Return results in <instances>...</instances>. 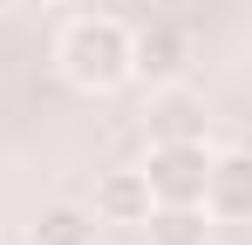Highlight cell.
Here are the masks:
<instances>
[{"label": "cell", "instance_id": "cell-5", "mask_svg": "<svg viewBox=\"0 0 252 245\" xmlns=\"http://www.w3.org/2000/svg\"><path fill=\"white\" fill-rule=\"evenodd\" d=\"M129 68L136 75H177L184 68V34L177 28H150L143 41H129Z\"/></svg>", "mask_w": 252, "mask_h": 245}, {"label": "cell", "instance_id": "cell-2", "mask_svg": "<svg viewBox=\"0 0 252 245\" xmlns=\"http://www.w3.org/2000/svg\"><path fill=\"white\" fill-rule=\"evenodd\" d=\"M205 177H211L205 143H157L143 163V184L157 204H205Z\"/></svg>", "mask_w": 252, "mask_h": 245}, {"label": "cell", "instance_id": "cell-3", "mask_svg": "<svg viewBox=\"0 0 252 245\" xmlns=\"http://www.w3.org/2000/svg\"><path fill=\"white\" fill-rule=\"evenodd\" d=\"M150 136L157 143H205V102L198 95H164V102H150Z\"/></svg>", "mask_w": 252, "mask_h": 245}, {"label": "cell", "instance_id": "cell-7", "mask_svg": "<svg viewBox=\"0 0 252 245\" xmlns=\"http://www.w3.org/2000/svg\"><path fill=\"white\" fill-rule=\"evenodd\" d=\"M95 239V225H89V211L75 204H48L41 225H34V245H89Z\"/></svg>", "mask_w": 252, "mask_h": 245}, {"label": "cell", "instance_id": "cell-1", "mask_svg": "<svg viewBox=\"0 0 252 245\" xmlns=\"http://www.w3.org/2000/svg\"><path fill=\"white\" fill-rule=\"evenodd\" d=\"M62 68L75 89H116L129 75V34L116 21H75L62 41Z\"/></svg>", "mask_w": 252, "mask_h": 245}, {"label": "cell", "instance_id": "cell-6", "mask_svg": "<svg viewBox=\"0 0 252 245\" xmlns=\"http://www.w3.org/2000/svg\"><path fill=\"white\" fill-rule=\"evenodd\" d=\"M150 245H205V211L198 204H157L150 211Z\"/></svg>", "mask_w": 252, "mask_h": 245}, {"label": "cell", "instance_id": "cell-8", "mask_svg": "<svg viewBox=\"0 0 252 245\" xmlns=\"http://www.w3.org/2000/svg\"><path fill=\"white\" fill-rule=\"evenodd\" d=\"M102 211H109V218H150V184H143V170H116V177L102 184Z\"/></svg>", "mask_w": 252, "mask_h": 245}, {"label": "cell", "instance_id": "cell-4", "mask_svg": "<svg viewBox=\"0 0 252 245\" xmlns=\"http://www.w3.org/2000/svg\"><path fill=\"white\" fill-rule=\"evenodd\" d=\"M205 198L225 218H252V157H218L205 177Z\"/></svg>", "mask_w": 252, "mask_h": 245}, {"label": "cell", "instance_id": "cell-9", "mask_svg": "<svg viewBox=\"0 0 252 245\" xmlns=\"http://www.w3.org/2000/svg\"><path fill=\"white\" fill-rule=\"evenodd\" d=\"M0 7H7V0H0Z\"/></svg>", "mask_w": 252, "mask_h": 245}]
</instances>
